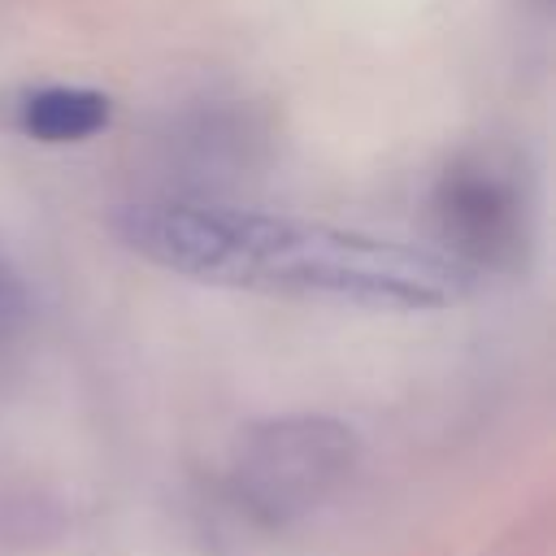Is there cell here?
<instances>
[{
	"label": "cell",
	"mask_w": 556,
	"mask_h": 556,
	"mask_svg": "<svg viewBox=\"0 0 556 556\" xmlns=\"http://www.w3.org/2000/svg\"><path fill=\"white\" fill-rule=\"evenodd\" d=\"M113 230L143 261L222 287L374 308H447L473 287V269L447 252L208 200H139L113 217Z\"/></svg>",
	"instance_id": "1"
},
{
	"label": "cell",
	"mask_w": 556,
	"mask_h": 556,
	"mask_svg": "<svg viewBox=\"0 0 556 556\" xmlns=\"http://www.w3.org/2000/svg\"><path fill=\"white\" fill-rule=\"evenodd\" d=\"M356 465V434L317 413L269 417L243 430L230 460V491L265 526L295 521L326 504Z\"/></svg>",
	"instance_id": "2"
},
{
	"label": "cell",
	"mask_w": 556,
	"mask_h": 556,
	"mask_svg": "<svg viewBox=\"0 0 556 556\" xmlns=\"http://www.w3.org/2000/svg\"><path fill=\"white\" fill-rule=\"evenodd\" d=\"M439 230L452 243V261L465 269L473 265H504L521 248V200L508 178L491 165H456L443 174L439 195Z\"/></svg>",
	"instance_id": "3"
},
{
	"label": "cell",
	"mask_w": 556,
	"mask_h": 556,
	"mask_svg": "<svg viewBox=\"0 0 556 556\" xmlns=\"http://www.w3.org/2000/svg\"><path fill=\"white\" fill-rule=\"evenodd\" d=\"M17 122L30 139L78 143L109 126V96L91 87H39L17 104Z\"/></svg>",
	"instance_id": "4"
},
{
	"label": "cell",
	"mask_w": 556,
	"mask_h": 556,
	"mask_svg": "<svg viewBox=\"0 0 556 556\" xmlns=\"http://www.w3.org/2000/svg\"><path fill=\"white\" fill-rule=\"evenodd\" d=\"M22 326H26V287L13 274V265L0 256V352L17 339Z\"/></svg>",
	"instance_id": "5"
}]
</instances>
